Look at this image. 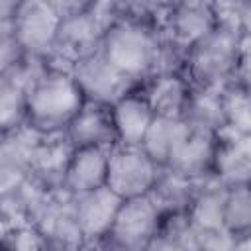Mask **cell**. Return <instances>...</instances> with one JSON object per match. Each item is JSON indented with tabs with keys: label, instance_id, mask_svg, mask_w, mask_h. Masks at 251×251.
<instances>
[{
	"label": "cell",
	"instance_id": "obj_1",
	"mask_svg": "<svg viewBox=\"0 0 251 251\" xmlns=\"http://www.w3.org/2000/svg\"><path fill=\"white\" fill-rule=\"evenodd\" d=\"M182 75L192 88L222 90L229 82L249 86V31L218 24L186 49Z\"/></svg>",
	"mask_w": 251,
	"mask_h": 251
},
{
	"label": "cell",
	"instance_id": "obj_2",
	"mask_svg": "<svg viewBox=\"0 0 251 251\" xmlns=\"http://www.w3.org/2000/svg\"><path fill=\"white\" fill-rule=\"evenodd\" d=\"M84 102L86 98L71 71L47 65L27 88L25 127L41 137L61 135Z\"/></svg>",
	"mask_w": 251,
	"mask_h": 251
},
{
	"label": "cell",
	"instance_id": "obj_3",
	"mask_svg": "<svg viewBox=\"0 0 251 251\" xmlns=\"http://www.w3.org/2000/svg\"><path fill=\"white\" fill-rule=\"evenodd\" d=\"M161 27L149 20L131 16L120 2L118 20L104 31L100 53L131 82L141 84L153 75Z\"/></svg>",
	"mask_w": 251,
	"mask_h": 251
},
{
	"label": "cell",
	"instance_id": "obj_4",
	"mask_svg": "<svg viewBox=\"0 0 251 251\" xmlns=\"http://www.w3.org/2000/svg\"><path fill=\"white\" fill-rule=\"evenodd\" d=\"M163 214L151 196L124 200L110 231L96 245L106 251H143L159 233Z\"/></svg>",
	"mask_w": 251,
	"mask_h": 251
},
{
	"label": "cell",
	"instance_id": "obj_5",
	"mask_svg": "<svg viewBox=\"0 0 251 251\" xmlns=\"http://www.w3.org/2000/svg\"><path fill=\"white\" fill-rule=\"evenodd\" d=\"M59 24L61 10L57 2L24 0L18 2V10L10 29L27 57L47 61L55 43Z\"/></svg>",
	"mask_w": 251,
	"mask_h": 251
},
{
	"label": "cell",
	"instance_id": "obj_6",
	"mask_svg": "<svg viewBox=\"0 0 251 251\" xmlns=\"http://www.w3.org/2000/svg\"><path fill=\"white\" fill-rule=\"evenodd\" d=\"M159 171L161 169L141 151V147L116 145L110 149L106 186L122 200L147 196Z\"/></svg>",
	"mask_w": 251,
	"mask_h": 251
},
{
	"label": "cell",
	"instance_id": "obj_7",
	"mask_svg": "<svg viewBox=\"0 0 251 251\" xmlns=\"http://www.w3.org/2000/svg\"><path fill=\"white\" fill-rule=\"evenodd\" d=\"M220 24L216 2L188 0V2H171L165 8L161 20V33L165 39L175 43L180 49L192 47L196 41L214 31Z\"/></svg>",
	"mask_w": 251,
	"mask_h": 251
},
{
	"label": "cell",
	"instance_id": "obj_8",
	"mask_svg": "<svg viewBox=\"0 0 251 251\" xmlns=\"http://www.w3.org/2000/svg\"><path fill=\"white\" fill-rule=\"evenodd\" d=\"M71 75L76 80L86 102H98L108 106L124 96L127 90L137 86L127 76H124L100 51L73 65Z\"/></svg>",
	"mask_w": 251,
	"mask_h": 251
},
{
	"label": "cell",
	"instance_id": "obj_9",
	"mask_svg": "<svg viewBox=\"0 0 251 251\" xmlns=\"http://www.w3.org/2000/svg\"><path fill=\"white\" fill-rule=\"evenodd\" d=\"M47 245V251H88V241L73 214L71 196L61 192L47 208V212L33 224Z\"/></svg>",
	"mask_w": 251,
	"mask_h": 251
},
{
	"label": "cell",
	"instance_id": "obj_10",
	"mask_svg": "<svg viewBox=\"0 0 251 251\" xmlns=\"http://www.w3.org/2000/svg\"><path fill=\"white\" fill-rule=\"evenodd\" d=\"M37 141L39 135L27 127L0 137V196L14 192L31 178Z\"/></svg>",
	"mask_w": 251,
	"mask_h": 251
},
{
	"label": "cell",
	"instance_id": "obj_11",
	"mask_svg": "<svg viewBox=\"0 0 251 251\" xmlns=\"http://www.w3.org/2000/svg\"><path fill=\"white\" fill-rule=\"evenodd\" d=\"M71 202L73 214L84 233V239L92 247L106 237L124 200L118 194H114L108 186H104L80 196H73Z\"/></svg>",
	"mask_w": 251,
	"mask_h": 251
},
{
	"label": "cell",
	"instance_id": "obj_12",
	"mask_svg": "<svg viewBox=\"0 0 251 251\" xmlns=\"http://www.w3.org/2000/svg\"><path fill=\"white\" fill-rule=\"evenodd\" d=\"M43 63L27 57L16 76L0 82V137L25 127L27 88L39 76Z\"/></svg>",
	"mask_w": 251,
	"mask_h": 251
},
{
	"label": "cell",
	"instance_id": "obj_13",
	"mask_svg": "<svg viewBox=\"0 0 251 251\" xmlns=\"http://www.w3.org/2000/svg\"><path fill=\"white\" fill-rule=\"evenodd\" d=\"M110 112H112V124L116 129L118 145L139 147L145 137V131L149 129L155 118V112L151 110L141 90V84H137L135 88L127 90L124 96L114 100L110 104Z\"/></svg>",
	"mask_w": 251,
	"mask_h": 251
},
{
	"label": "cell",
	"instance_id": "obj_14",
	"mask_svg": "<svg viewBox=\"0 0 251 251\" xmlns=\"http://www.w3.org/2000/svg\"><path fill=\"white\" fill-rule=\"evenodd\" d=\"M108 163H110V149L106 147L73 149L65 169L63 192L73 198L104 188L108 178Z\"/></svg>",
	"mask_w": 251,
	"mask_h": 251
},
{
	"label": "cell",
	"instance_id": "obj_15",
	"mask_svg": "<svg viewBox=\"0 0 251 251\" xmlns=\"http://www.w3.org/2000/svg\"><path fill=\"white\" fill-rule=\"evenodd\" d=\"M63 135L73 145V149L76 147L112 149L118 145L110 106L98 102H84V106L73 118V122L69 124Z\"/></svg>",
	"mask_w": 251,
	"mask_h": 251
},
{
	"label": "cell",
	"instance_id": "obj_16",
	"mask_svg": "<svg viewBox=\"0 0 251 251\" xmlns=\"http://www.w3.org/2000/svg\"><path fill=\"white\" fill-rule=\"evenodd\" d=\"M251 137L224 131L218 141L212 178L226 188L251 184Z\"/></svg>",
	"mask_w": 251,
	"mask_h": 251
},
{
	"label": "cell",
	"instance_id": "obj_17",
	"mask_svg": "<svg viewBox=\"0 0 251 251\" xmlns=\"http://www.w3.org/2000/svg\"><path fill=\"white\" fill-rule=\"evenodd\" d=\"M218 141H220V135L190 129L186 139L178 145V149L171 157L169 165L163 169H171L194 182L206 180L212 176Z\"/></svg>",
	"mask_w": 251,
	"mask_h": 251
},
{
	"label": "cell",
	"instance_id": "obj_18",
	"mask_svg": "<svg viewBox=\"0 0 251 251\" xmlns=\"http://www.w3.org/2000/svg\"><path fill=\"white\" fill-rule=\"evenodd\" d=\"M73 145L67 141V137L61 135H47L37 141L35 153H33V167L31 176L43 184L51 192H63V178L65 169L71 159Z\"/></svg>",
	"mask_w": 251,
	"mask_h": 251
},
{
	"label": "cell",
	"instance_id": "obj_19",
	"mask_svg": "<svg viewBox=\"0 0 251 251\" xmlns=\"http://www.w3.org/2000/svg\"><path fill=\"white\" fill-rule=\"evenodd\" d=\"M227 188L212 176L198 182V188L184 212L196 233H208L224 227V204Z\"/></svg>",
	"mask_w": 251,
	"mask_h": 251
},
{
	"label": "cell",
	"instance_id": "obj_20",
	"mask_svg": "<svg viewBox=\"0 0 251 251\" xmlns=\"http://www.w3.org/2000/svg\"><path fill=\"white\" fill-rule=\"evenodd\" d=\"M190 133L186 122L178 116H155L145 137L141 141V151L159 167H167L178 145Z\"/></svg>",
	"mask_w": 251,
	"mask_h": 251
},
{
	"label": "cell",
	"instance_id": "obj_21",
	"mask_svg": "<svg viewBox=\"0 0 251 251\" xmlns=\"http://www.w3.org/2000/svg\"><path fill=\"white\" fill-rule=\"evenodd\" d=\"M141 90L155 112V116H182L186 100L190 96V82L182 73L157 75L141 82Z\"/></svg>",
	"mask_w": 251,
	"mask_h": 251
},
{
	"label": "cell",
	"instance_id": "obj_22",
	"mask_svg": "<svg viewBox=\"0 0 251 251\" xmlns=\"http://www.w3.org/2000/svg\"><path fill=\"white\" fill-rule=\"evenodd\" d=\"M180 118L192 131L222 135L226 131V116L220 90L192 88Z\"/></svg>",
	"mask_w": 251,
	"mask_h": 251
},
{
	"label": "cell",
	"instance_id": "obj_23",
	"mask_svg": "<svg viewBox=\"0 0 251 251\" xmlns=\"http://www.w3.org/2000/svg\"><path fill=\"white\" fill-rule=\"evenodd\" d=\"M196 188H198V182L171 169H161L149 196L163 216H175V214L186 212Z\"/></svg>",
	"mask_w": 251,
	"mask_h": 251
},
{
	"label": "cell",
	"instance_id": "obj_24",
	"mask_svg": "<svg viewBox=\"0 0 251 251\" xmlns=\"http://www.w3.org/2000/svg\"><path fill=\"white\" fill-rule=\"evenodd\" d=\"M224 116H226V131L235 135L251 137V100L249 86L241 82H229L220 90Z\"/></svg>",
	"mask_w": 251,
	"mask_h": 251
},
{
	"label": "cell",
	"instance_id": "obj_25",
	"mask_svg": "<svg viewBox=\"0 0 251 251\" xmlns=\"http://www.w3.org/2000/svg\"><path fill=\"white\" fill-rule=\"evenodd\" d=\"M251 184L233 186L226 192L224 204V229L237 239L249 237L251 233Z\"/></svg>",
	"mask_w": 251,
	"mask_h": 251
},
{
	"label": "cell",
	"instance_id": "obj_26",
	"mask_svg": "<svg viewBox=\"0 0 251 251\" xmlns=\"http://www.w3.org/2000/svg\"><path fill=\"white\" fill-rule=\"evenodd\" d=\"M27 55L16 41L10 27H0V82L16 76V73L24 67Z\"/></svg>",
	"mask_w": 251,
	"mask_h": 251
},
{
	"label": "cell",
	"instance_id": "obj_27",
	"mask_svg": "<svg viewBox=\"0 0 251 251\" xmlns=\"http://www.w3.org/2000/svg\"><path fill=\"white\" fill-rule=\"evenodd\" d=\"M2 251H47V245L33 224H14Z\"/></svg>",
	"mask_w": 251,
	"mask_h": 251
},
{
	"label": "cell",
	"instance_id": "obj_28",
	"mask_svg": "<svg viewBox=\"0 0 251 251\" xmlns=\"http://www.w3.org/2000/svg\"><path fill=\"white\" fill-rule=\"evenodd\" d=\"M237 243H239V239L222 227L216 231L198 233L196 251H237Z\"/></svg>",
	"mask_w": 251,
	"mask_h": 251
},
{
	"label": "cell",
	"instance_id": "obj_29",
	"mask_svg": "<svg viewBox=\"0 0 251 251\" xmlns=\"http://www.w3.org/2000/svg\"><path fill=\"white\" fill-rule=\"evenodd\" d=\"M143 251H188L175 235L167 233V231H161L151 239V243L143 249Z\"/></svg>",
	"mask_w": 251,
	"mask_h": 251
},
{
	"label": "cell",
	"instance_id": "obj_30",
	"mask_svg": "<svg viewBox=\"0 0 251 251\" xmlns=\"http://www.w3.org/2000/svg\"><path fill=\"white\" fill-rule=\"evenodd\" d=\"M12 226H14V224H12L6 216L0 214V251H2V247H4V241H6V237H8L10 229H12Z\"/></svg>",
	"mask_w": 251,
	"mask_h": 251
}]
</instances>
